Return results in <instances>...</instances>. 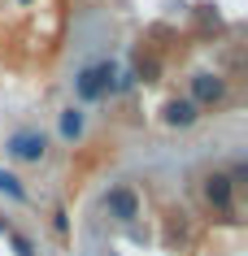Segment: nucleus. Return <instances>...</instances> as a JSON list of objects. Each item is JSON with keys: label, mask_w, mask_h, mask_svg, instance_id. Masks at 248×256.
Instances as JSON below:
<instances>
[{"label": "nucleus", "mask_w": 248, "mask_h": 256, "mask_svg": "<svg viewBox=\"0 0 248 256\" xmlns=\"http://www.w3.org/2000/svg\"><path fill=\"white\" fill-rule=\"evenodd\" d=\"M113 61H100V66H87L79 70V78H74V92H79V100H100V96L113 92Z\"/></svg>", "instance_id": "obj_1"}, {"label": "nucleus", "mask_w": 248, "mask_h": 256, "mask_svg": "<svg viewBox=\"0 0 248 256\" xmlns=\"http://www.w3.org/2000/svg\"><path fill=\"white\" fill-rule=\"evenodd\" d=\"M5 152H9L14 161H44L48 144H44V135H40V130H18V135H9Z\"/></svg>", "instance_id": "obj_2"}, {"label": "nucleus", "mask_w": 248, "mask_h": 256, "mask_svg": "<svg viewBox=\"0 0 248 256\" xmlns=\"http://www.w3.org/2000/svg\"><path fill=\"white\" fill-rule=\"evenodd\" d=\"M105 208H109L118 222H131V217L139 213V200H135L131 187H113V191H105Z\"/></svg>", "instance_id": "obj_3"}, {"label": "nucleus", "mask_w": 248, "mask_h": 256, "mask_svg": "<svg viewBox=\"0 0 248 256\" xmlns=\"http://www.w3.org/2000/svg\"><path fill=\"white\" fill-rule=\"evenodd\" d=\"M205 196L218 213H231V178L226 174H209L205 178Z\"/></svg>", "instance_id": "obj_4"}, {"label": "nucleus", "mask_w": 248, "mask_h": 256, "mask_svg": "<svg viewBox=\"0 0 248 256\" xmlns=\"http://www.w3.org/2000/svg\"><path fill=\"white\" fill-rule=\"evenodd\" d=\"M192 92H196V100H205V104H209V100H222V96H226V82L213 78V74H196ZM196 100H192V104H196Z\"/></svg>", "instance_id": "obj_5"}, {"label": "nucleus", "mask_w": 248, "mask_h": 256, "mask_svg": "<svg viewBox=\"0 0 248 256\" xmlns=\"http://www.w3.org/2000/svg\"><path fill=\"white\" fill-rule=\"evenodd\" d=\"M196 118H200V113H196L192 100H170V104H165V122H170V126H192Z\"/></svg>", "instance_id": "obj_6"}, {"label": "nucleus", "mask_w": 248, "mask_h": 256, "mask_svg": "<svg viewBox=\"0 0 248 256\" xmlns=\"http://www.w3.org/2000/svg\"><path fill=\"white\" fill-rule=\"evenodd\" d=\"M61 135H66L70 144L83 135V108H66V113H61Z\"/></svg>", "instance_id": "obj_7"}, {"label": "nucleus", "mask_w": 248, "mask_h": 256, "mask_svg": "<svg viewBox=\"0 0 248 256\" xmlns=\"http://www.w3.org/2000/svg\"><path fill=\"white\" fill-rule=\"evenodd\" d=\"M0 191H5V196H14V200H27V191H22V182H18L14 174H5V170H0Z\"/></svg>", "instance_id": "obj_8"}, {"label": "nucleus", "mask_w": 248, "mask_h": 256, "mask_svg": "<svg viewBox=\"0 0 248 256\" xmlns=\"http://www.w3.org/2000/svg\"><path fill=\"white\" fill-rule=\"evenodd\" d=\"M22 4H27V0H22Z\"/></svg>", "instance_id": "obj_9"}]
</instances>
